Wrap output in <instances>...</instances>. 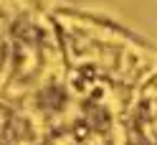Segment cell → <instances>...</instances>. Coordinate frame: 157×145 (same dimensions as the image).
Returning a JSON list of instances; mask_svg holds the SVG:
<instances>
[{"label": "cell", "instance_id": "cell-1", "mask_svg": "<svg viewBox=\"0 0 157 145\" xmlns=\"http://www.w3.org/2000/svg\"><path fill=\"white\" fill-rule=\"evenodd\" d=\"M137 125L150 145H157V79L144 87L140 107H137Z\"/></svg>", "mask_w": 157, "mask_h": 145}]
</instances>
